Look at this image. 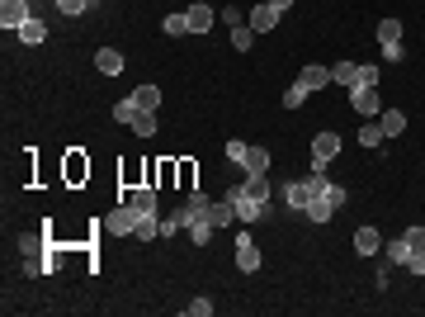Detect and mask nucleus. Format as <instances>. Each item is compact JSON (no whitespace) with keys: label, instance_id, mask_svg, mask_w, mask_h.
Returning <instances> with one entry per match:
<instances>
[{"label":"nucleus","instance_id":"4be33fe9","mask_svg":"<svg viewBox=\"0 0 425 317\" xmlns=\"http://www.w3.org/2000/svg\"><path fill=\"white\" fill-rule=\"evenodd\" d=\"M15 38H19V43H29V48H33V43H43V38H47V24H43V19H29V24H24V29H19Z\"/></svg>","mask_w":425,"mask_h":317},{"label":"nucleus","instance_id":"7c9ffc66","mask_svg":"<svg viewBox=\"0 0 425 317\" xmlns=\"http://www.w3.org/2000/svg\"><path fill=\"white\" fill-rule=\"evenodd\" d=\"M137 100H133V95H128V100H118V104H113V119H118V124H133V119H137Z\"/></svg>","mask_w":425,"mask_h":317},{"label":"nucleus","instance_id":"4c0bfd02","mask_svg":"<svg viewBox=\"0 0 425 317\" xmlns=\"http://www.w3.org/2000/svg\"><path fill=\"white\" fill-rule=\"evenodd\" d=\"M38 246H43V237H38V232H29V237L19 241V251H24V256H33V251H38Z\"/></svg>","mask_w":425,"mask_h":317},{"label":"nucleus","instance_id":"a211bd4d","mask_svg":"<svg viewBox=\"0 0 425 317\" xmlns=\"http://www.w3.org/2000/svg\"><path fill=\"white\" fill-rule=\"evenodd\" d=\"M241 194H251V199L265 204L269 199V175H246V180H241Z\"/></svg>","mask_w":425,"mask_h":317},{"label":"nucleus","instance_id":"20e7f679","mask_svg":"<svg viewBox=\"0 0 425 317\" xmlns=\"http://www.w3.org/2000/svg\"><path fill=\"white\" fill-rule=\"evenodd\" d=\"M279 194H283V204H288V208H298V213H302V208H307V204L316 199V190L307 185V175H302V180H288V185H283Z\"/></svg>","mask_w":425,"mask_h":317},{"label":"nucleus","instance_id":"c756f323","mask_svg":"<svg viewBox=\"0 0 425 317\" xmlns=\"http://www.w3.org/2000/svg\"><path fill=\"white\" fill-rule=\"evenodd\" d=\"M378 43H402V19H383L378 24Z\"/></svg>","mask_w":425,"mask_h":317},{"label":"nucleus","instance_id":"0eeeda50","mask_svg":"<svg viewBox=\"0 0 425 317\" xmlns=\"http://www.w3.org/2000/svg\"><path fill=\"white\" fill-rule=\"evenodd\" d=\"M185 19H189V33H208L213 24H218V10L204 5V0H194V5L185 10Z\"/></svg>","mask_w":425,"mask_h":317},{"label":"nucleus","instance_id":"dca6fc26","mask_svg":"<svg viewBox=\"0 0 425 317\" xmlns=\"http://www.w3.org/2000/svg\"><path fill=\"white\" fill-rule=\"evenodd\" d=\"M133 100H137V109L156 114L161 109V85H137V90H133Z\"/></svg>","mask_w":425,"mask_h":317},{"label":"nucleus","instance_id":"6e6552de","mask_svg":"<svg viewBox=\"0 0 425 317\" xmlns=\"http://www.w3.org/2000/svg\"><path fill=\"white\" fill-rule=\"evenodd\" d=\"M236 270L241 275H255L260 270V251H255V241L246 232H236Z\"/></svg>","mask_w":425,"mask_h":317},{"label":"nucleus","instance_id":"412c9836","mask_svg":"<svg viewBox=\"0 0 425 317\" xmlns=\"http://www.w3.org/2000/svg\"><path fill=\"white\" fill-rule=\"evenodd\" d=\"M128 204L137 208V213H156V190H152V185H142V190H133Z\"/></svg>","mask_w":425,"mask_h":317},{"label":"nucleus","instance_id":"473e14b6","mask_svg":"<svg viewBox=\"0 0 425 317\" xmlns=\"http://www.w3.org/2000/svg\"><path fill=\"white\" fill-rule=\"evenodd\" d=\"M407 246L411 256H425V227H407Z\"/></svg>","mask_w":425,"mask_h":317},{"label":"nucleus","instance_id":"cd10ccee","mask_svg":"<svg viewBox=\"0 0 425 317\" xmlns=\"http://www.w3.org/2000/svg\"><path fill=\"white\" fill-rule=\"evenodd\" d=\"M128 128H133L137 138H156V114H147V109H142V114H137V119H133Z\"/></svg>","mask_w":425,"mask_h":317},{"label":"nucleus","instance_id":"ddd939ff","mask_svg":"<svg viewBox=\"0 0 425 317\" xmlns=\"http://www.w3.org/2000/svg\"><path fill=\"white\" fill-rule=\"evenodd\" d=\"M378 246H383L378 227H359V232H355V251L359 256H378Z\"/></svg>","mask_w":425,"mask_h":317},{"label":"nucleus","instance_id":"ea45409f","mask_svg":"<svg viewBox=\"0 0 425 317\" xmlns=\"http://www.w3.org/2000/svg\"><path fill=\"white\" fill-rule=\"evenodd\" d=\"M383 57L388 62H402V43H383Z\"/></svg>","mask_w":425,"mask_h":317},{"label":"nucleus","instance_id":"39448f33","mask_svg":"<svg viewBox=\"0 0 425 317\" xmlns=\"http://www.w3.org/2000/svg\"><path fill=\"white\" fill-rule=\"evenodd\" d=\"M227 199H232V208H236V218H241V222L265 218V204H260V199H251V194H241V185H236V190H227Z\"/></svg>","mask_w":425,"mask_h":317},{"label":"nucleus","instance_id":"a19ab883","mask_svg":"<svg viewBox=\"0 0 425 317\" xmlns=\"http://www.w3.org/2000/svg\"><path fill=\"white\" fill-rule=\"evenodd\" d=\"M407 270L411 275H425V256H407Z\"/></svg>","mask_w":425,"mask_h":317},{"label":"nucleus","instance_id":"58836bf2","mask_svg":"<svg viewBox=\"0 0 425 317\" xmlns=\"http://www.w3.org/2000/svg\"><path fill=\"white\" fill-rule=\"evenodd\" d=\"M355 85H378V66H359V80Z\"/></svg>","mask_w":425,"mask_h":317},{"label":"nucleus","instance_id":"1a4fd4ad","mask_svg":"<svg viewBox=\"0 0 425 317\" xmlns=\"http://www.w3.org/2000/svg\"><path fill=\"white\" fill-rule=\"evenodd\" d=\"M350 109L355 114H383V104H378V85H355V90H350Z\"/></svg>","mask_w":425,"mask_h":317},{"label":"nucleus","instance_id":"a878e982","mask_svg":"<svg viewBox=\"0 0 425 317\" xmlns=\"http://www.w3.org/2000/svg\"><path fill=\"white\" fill-rule=\"evenodd\" d=\"M185 232L194 237V246H208V241H213V222H208V218H194Z\"/></svg>","mask_w":425,"mask_h":317},{"label":"nucleus","instance_id":"b1692460","mask_svg":"<svg viewBox=\"0 0 425 317\" xmlns=\"http://www.w3.org/2000/svg\"><path fill=\"white\" fill-rule=\"evenodd\" d=\"M208 222H213V227H227V222H236L232 199H222V204H213V208H208Z\"/></svg>","mask_w":425,"mask_h":317},{"label":"nucleus","instance_id":"e433bc0d","mask_svg":"<svg viewBox=\"0 0 425 317\" xmlns=\"http://www.w3.org/2000/svg\"><path fill=\"white\" fill-rule=\"evenodd\" d=\"M246 147H251V143H241V138H232V143H227V157H232L236 166H241V157H246Z\"/></svg>","mask_w":425,"mask_h":317},{"label":"nucleus","instance_id":"f03ea898","mask_svg":"<svg viewBox=\"0 0 425 317\" xmlns=\"http://www.w3.org/2000/svg\"><path fill=\"white\" fill-rule=\"evenodd\" d=\"M29 19H33L29 15V0H0V24H5L10 33H19Z\"/></svg>","mask_w":425,"mask_h":317},{"label":"nucleus","instance_id":"f8f14e48","mask_svg":"<svg viewBox=\"0 0 425 317\" xmlns=\"http://www.w3.org/2000/svg\"><path fill=\"white\" fill-rule=\"evenodd\" d=\"M298 80H302V85H307V90H326V85H331V66H302V71H298Z\"/></svg>","mask_w":425,"mask_h":317},{"label":"nucleus","instance_id":"c85d7f7f","mask_svg":"<svg viewBox=\"0 0 425 317\" xmlns=\"http://www.w3.org/2000/svg\"><path fill=\"white\" fill-rule=\"evenodd\" d=\"M407 256H411V246H407V232H402V237L388 241V261H393V265H407Z\"/></svg>","mask_w":425,"mask_h":317},{"label":"nucleus","instance_id":"aec40b11","mask_svg":"<svg viewBox=\"0 0 425 317\" xmlns=\"http://www.w3.org/2000/svg\"><path fill=\"white\" fill-rule=\"evenodd\" d=\"M302 213H307V218H312V222H331V213H335V204H331L326 194H316V199H312V204H307V208H302Z\"/></svg>","mask_w":425,"mask_h":317},{"label":"nucleus","instance_id":"6ab92c4d","mask_svg":"<svg viewBox=\"0 0 425 317\" xmlns=\"http://www.w3.org/2000/svg\"><path fill=\"white\" fill-rule=\"evenodd\" d=\"M388 143V133H383V124L378 119H369V124L359 128V147H383Z\"/></svg>","mask_w":425,"mask_h":317},{"label":"nucleus","instance_id":"f3484780","mask_svg":"<svg viewBox=\"0 0 425 317\" xmlns=\"http://www.w3.org/2000/svg\"><path fill=\"white\" fill-rule=\"evenodd\" d=\"M355 80H359V66H355V62L331 66V85H345V90H355Z\"/></svg>","mask_w":425,"mask_h":317},{"label":"nucleus","instance_id":"bb28decb","mask_svg":"<svg viewBox=\"0 0 425 317\" xmlns=\"http://www.w3.org/2000/svg\"><path fill=\"white\" fill-rule=\"evenodd\" d=\"M85 175H90V161L80 157V152H71V157H66V180L76 185V180H85Z\"/></svg>","mask_w":425,"mask_h":317},{"label":"nucleus","instance_id":"79ce46f5","mask_svg":"<svg viewBox=\"0 0 425 317\" xmlns=\"http://www.w3.org/2000/svg\"><path fill=\"white\" fill-rule=\"evenodd\" d=\"M269 5H274V10H279V15H283V10H288V5H293V0H269Z\"/></svg>","mask_w":425,"mask_h":317},{"label":"nucleus","instance_id":"9d476101","mask_svg":"<svg viewBox=\"0 0 425 317\" xmlns=\"http://www.w3.org/2000/svg\"><path fill=\"white\" fill-rule=\"evenodd\" d=\"M94 71H99V76H123V52L118 48H99L94 52Z\"/></svg>","mask_w":425,"mask_h":317},{"label":"nucleus","instance_id":"2eb2a0df","mask_svg":"<svg viewBox=\"0 0 425 317\" xmlns=\"http://www.w3.org/2000/svg\"><path fill=\"white\" fill-rule=\"evenodd\" d=\"M133 237H137V241H156L161 237V218H156V213H142L137 227H133Z\"/></svg>","mask_w":425,"mask_h":317},{"label":"nucleus","instance_id":"c9c22d12","mask_svg":"<svg viewBox=\"0 0 425 317\" xmlns=\"http://www.w3.org/2000/svg\"><path fill=\"white\" fill-rule=\"evenodd\" d=\"M222 24H232V29H236V24H246V10H236V5H227V10H222Z\"/></svg>","mask_w":425,"mask_h":317},{"label":"nucleus","instance_id":"f704fd0d","mask_svg":"<svg viewBox=\"0 0 425 317\" xmlns=\"http://www.w3.org/2000/svg\"><path fill=\"white\" fill-rule=\"evenodd\" d=\"M185 313L189 317H213V303H208V299H194V303H185Z\"/></svg>","mask_w":425,"mask_h":317},{"label":"nucleus","instance_id":"4468645a","mask_svg":"<svg viewBox=\"0 0 425 317\" xmlns=\"http://www.w3.org/2000/svg\"><path fill=\"white\" fill-rule=\"evenodd\" d=\"M378 124H383L388 138H402V133H407V114H402V109H383V114H378Z\"/></svg>","mask_w":425,"mask_h":317},{"label":"nucleus","instance_id":"393cba45","mask_svg":"<svg viewBox=\"0 0 425 317\" xmlns=\"http://www.w3.org/2000/svg\"><path fill=\"white\" fill-rule=\"evenodd\" d=\"M307 95H312V90H307L302 80H293V85L283 90V109H302V104H307Z\"/></svg>","mask_w":425,"mask_h":317},{"label":"nucleus","instance_id":"7ed1b4c3","mask_svg":"<svg viewBox=\"0 0 425 317\" xmlns=\"http://www.w3.org/2000/svg\"><path fill=\"white\" fill-rule=\"evenodd\" d=\"M279 10H274V5H269V0H260V5H251V10H246V24H251L255 33H274V24H279Z\"/></svg>","mask_w":425,"mask_h":317},{"label":"nucleus","instance_id":"f257e3e1","mask_svg":"<svg viewBox=\"0 0 425 317\" xmlns=\"http://www.w3.org/2000/svg\"><path fill=\"white\" fill-rule=\"evenodd\" d=\"M137 218H142V213H137L133 204H118L109 218H104V232H113V237H128V232L137 227Z\"/></svg>","mask_w":425,"mask_h":317},{"label":"nucleus","instance_id":"72a5a7b5","mask_svg":"<svg viewBox=\"0 0 425 317\" xmlns=\"http://www.w3.org/2000/svg\"><path fill=\"white\" fill-rule=\"evenodd\" d=\"M90 5H94V0H57V10H62V15H85Z\"/></svg>","mask_w":425,"mask_h":317},{"label":"nucleus","instance_id":"423d86ee","mask_svg":"<svg viewBox=\"0 0 425 317\" xmlns=\"http://www.w3.org/2000/svg\"><path fill=\"white\" fill-rule=\"evenodd\" d=\"M335 157H340V138L335 133H316L312 138V166H331Z\"/></svg>","mask_w":425,"mask_h":317},{"label":"nucleus","instance_id":"5701e85b","mask_svg":"<svg viewBox=\"0 0 425 317\" xmlns=\"http://www.w3.org/2000/svg\"><path fill=\"white\" fill-rule=\"evenodd\" d=\"M255 38H260V33H255L251 24H236V29H232V48H236V52H251Z\"/></svg>","mask_w":425,"mask_h":317},{"label":"nucleus","instance_id":"9b49d317","mask_svg":"<svg viewBox=\"0 0 425 317\" xmlns=\"http://www.w3.org/2000/svg\"><path fill=\"white\" fill-rule=\"evenodd\" d=\"M241 171H246V175H269V152H265V147H246Z\"/></svg>","mask_w":425,"mask_h":317},{"label":"nucleus","instance_id":"2f4dec72","mask_svg":"<svg viewBox=\"0 0 425 317\" xmlns=\"http://www.w3.org/2000/svg\"><path fill=\"white\" fill-rule=\"evenodd\" d=\"M161 29L171 33V38H185V33H189V19L185 15H166V24H161Z\"/></svg>","mask_w":425,"mask_h":317}]
</instances>
